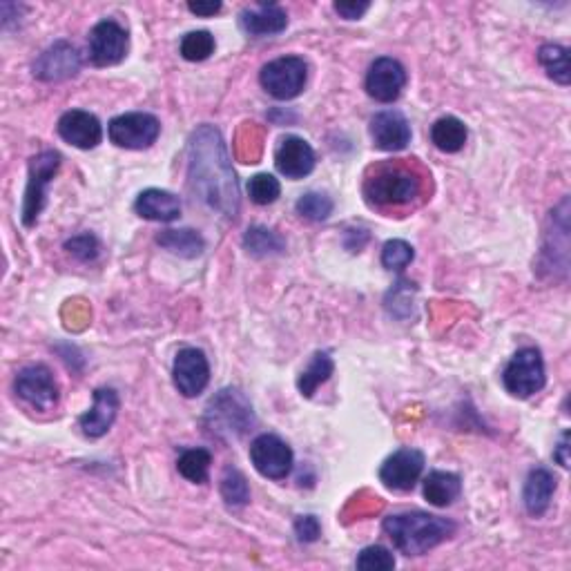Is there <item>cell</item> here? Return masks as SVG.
Masks as SVG:
<instances>
[{
    "mask_svg": "<svg viewBox=\"0 0 571 571\" xmlns=\"http://www.w3.org/2000/svg\"><path fill=\"white\" fill-rule=\"evenodd\" d=\"M130 50L128 32L116 21H101L92 27L87 38V52L96 67L119 65Z\"/></svg>",
    "mask_w": 571,
    "mask_h": 571,
    "instance_id": "30bf717a",
    "label": "cell"
},
{
    "mask_svg": "<svg viewBox=\"0 0 571 571\" xmlns=\"http://www.w3.org/2000/svg\"><path fill=\"white\" fill-rule=\"evenodd\" d=\"M161 123L148 112H130L116 116L108 125L110 141L125 150H145L159 139Z\"/></svg>",
    "mask_w": 571,
    "mask_h": 571,
    "instance_id": "ba28073f",
    "label": "cell"
},
{
    "mask_svg": "<svg viewBox=\"0 0 571 571\" xmlns=\"http://www.w3.org/2000/svg\"><path fill=\"white\" fill-rule=\"evenodd\" d=\"M431 141L438 150L456 154L464 148V143H467V125L456 119V116H442V119L433 123Z\"/></svg>",
    "mask_w": 571,
    "mask_h": 571,
    "instance_id": "cb8c5ba5",
    "label": "cell"
},
{
    "mask_svg": "<svg viewBox=\"0 0 571 571\" xmlns=\"http://www.w3.org/2000/svg\"><path fill=\"white\" fill-rule=\"evenodd\" d=\"M188 12L195 14V16H215L221 12V3L219 0H208V3H188Z\"/></svg>",
    "mask_w": 571,
    "mask_h": 571,
    "instance_id": "f35d334b",
    "label": "cell"
},
{
    "mask_svg": "<svg viewBox=\"0 0 571 571\" xmlns=\"http://www.w3.org/2000/svg\"><path fill=\"white\" fill-rule=\"evenodd\" d=\"M212 464V456L210 451L206 449H188L181 453V458L177 462L179 473L186 480L195 482V485H201V482L208 480V471Z\"/></svg>",
    "mask_w": 571,
    "mask_h": 571,
    "instance_id": "f1b7e54d",
    "label": "cell"
},
{
    "mask_svg": "<svg viewBox=\"0 0 571 571\" xmlns=\"http://www.w3.org/2000/svg\"><path fill=\"white\" fill-rule=\"evenodd\" d=\"M308 79V65L299 56H282L261 67V87L277 101H290L302 94Z\"/></svg>",
    "mask_w": 571,
    "mask_h": 571,
    "instance_id": "5b68a950",
    "label": "cell"
},
{
    "mask_svg": "<svg viewBox=\"0 0 571 571\" xmlns=\"http://www.w3.org/2000/svg\"><path fill=\"white\" fill-rule=\"evenodd\" d=\"M212 52H215V36H212L210 32H190L183 36L181 56L186 58V61H192V63L206 61Z\"/></svg>",
    "mask_w": 571,
    "mask_h": 571,
    "instance_id": "4dcf8cb0",
    "label": "cell"
},
{
    "mask_svg": "<svg viewBox=\"0 0 571 571\" xmlns=\"http://www.w3.org/2000/svg\"><path fill=\"white\" fill-rule=\"evenodd\" d=\"M279 192H282V186H279V181L273 177V174L261 172L248 181V195L257 206H268V203L277 201Z\"/></svg>",
    "mask_w": 571,
    "mask_h": 571,
    "instance_id": "d6a6232c",
    "label": "cell"
},
{
    "mask_svg": "<svg viewBox=\"0 0 571 571\" xmlns=\"http://www.w3.org/2000/svg\"><path fill=\"white\" fill-rule=\"evenodd\" d=\"M157 244L161 248L170 250L172 255L186 257V259H195L203 253L206 248V241L199 235V232L183 228V230H163L161 235H157Z\"/></svg>",
    "mask_w": 571,
    "mask_h": 571,
    "instance_id": "d4e9b609",
    "label": "cell"
},
{
    "mask_svg": "<svg viewBox=\"0 0 571 571\" xmlns=\"http://www.w3.org/2000/svg\"><path fill=\"white\" fill-rule=\"evenodd\" d=\"M81 70V54L74 45L58 41L47 47L34 63V76L38 81L56 83L72 79Z\"/></svg>",
    "mask_w": 571,
    "mask_h": 571,
    "instance_id": "4fadbf2b",
    "label": "cell"
},
{
    "mask_svg": "<svg viewBox=\"0 0 571 571\" xmlns=\"http://www.w3.org/2000/svg\"><path fill=\"white\" fill-rule=\"evenodd\" d=\"M221 498L226 500L230 507H244L250 500V489L244 478V473L228 467L221 478Z\"/></svg>",
    "mask_w": 571,
    "mask_h": 571,
    "instance_id": "f546056e",
    "label": "cell"
},
{
    "mask_svg": "<svg viewBox=\"0 0 571 571\" xmlns=\"http://www.w3.org/2000/svg\"><path fill=\"white\" fill-rule=\"evenodd\" d=\"M58 168H61V154L54 150H45L29 161V181L23 201V224L27 228H32L38 221V215L43 212L47 195L45 190L50 186Z\"/></svg>",
    "mask_w": 571,
    "mask_h": 571,
    "instance_id": "8992f818",
    "label": "cell"
},
{
    "mask_svg": "<svg viewBox=\"0 0 571 571\" xmlns=\"http://www.w3.org/2000/svg\"><path fill=\"white\" fill-rule=\"evenodd\" d=\"M172 380L177 391L186 398H197L210 382V364L208 357L199 348H181L174 357L172 366Z\"/></svg>",
    "mask_w": 571,
    "mask_h": 571,
    "instance_id": "7c38bea8",
    "label": "cell"
},
{
    "mask_svg": "<svg viewBox=\"0 0 571 571\" xmlns=\"http://www.w3.org/2000/svg\"><path fill=\"white\" fill-rule=\"evenodd\" d=\"M406 85V70L395 58H377L366 74V92L380 103H393Z\"/></svg>",
    "mask_w": 571,
    "mask_h": 571,
    "instance_id": "9a60e30c",
    "label": "cell"
},
{
    "mask_svg": "<svg viewBox=\"0 0 571 571\" xmlns=\"http://www.w3.org/2000/svg\"><path fill=\"white\" fill-rule=\"evenodd\" d=\"M567 451H569V433L565 431L563 438H560L558 449L554 451V458L563 464V467H569V458H567Z\"/></svg>",
    "mask_w": 571,
    "mask_h": 571,
    "instance_id": "ab89813d",
    "label": "cell"
},
{
    "mask_svg": "<svg viewBox=\"0 0 571 571\" xmlns=\"http://www.w3.org/2000/svg\"><path fill=\"white\" fill-rule=\"evenodd\" d=\"M424 471V453L418 449H400L386 458L380 469V480L386 489L411 491Z\"/></svg>",
    "mask_w": 571,
    "mask_h": 571,
    "instance_id": "5bb4252c",
    "label": "cell"
},
{
    "mask_svg": "<svg viewBox=\"0 0 571 571\" xmlns=\"http://www.w3.org/2000/svg\"><path fill=\"white\" fill-rule=\"evenodd\" d=\"M462 493V482L456 473L449 471H433L424 480V498L433 507H449L456 502Z\"/></svg>",
    "mask_w": 571,
    "mask_h": 571,
    "instance_id": "603a6c76",
    "label": "cell"
},
{
    "mask_svg": "<svg viewBox=\"0 0 571 571\" xmlns=\"http://www.w3.org/2000/svg\"><path fill=\"white\" fill-rule=\"evenodd\" d=\"M333 371H335L333 357L328 353H315L311 364H308L306 369L299 373V380H297L299 393H302L304 398H313L315 391L324 382H328V377L333 375Z\"/></svg>",
    "mask_w": 571,
    "mask_h": 571,
    "instance_id": "484cf974",
    "label": "cell"
},
{
    "mask_svg": "<svg viewBox=\"0 0 571 571\" xmlns=\"http://www.w3.org/2000/svg\"><path fill=\"white\" fill-rule=\"evenodd\" d=\"M286 25L288 14L279 5H255L241 14V27L250 36H273L284 32Z\"/></svg>",
    "mask_w": 571,
    "mask_h": 571,
    "instance_id": "7402d4cb",
    "label": "cell"
},
{
    "mask_svg": "<svg viewBox=\"0 0 571 571\" xmlns=\"http://www.w3.org/2000/svg\"><path fill=\"white\" fill-rule=\"evenodd\" d=\"M208 420L212 431L244 435L253 427V406L241 391L226 389L208 404Z\"/></svg>",
    "mask_w": 571,
    "mask_h": 571,
    "instance_id": "52a82bcc",
    "label": "cell"
},
{
    "mask_svg": "<svg viewBox=\"0 0 571 571\" xmlns=\"http://www.w3.org/2000/svg\"><path fill=\"white\" fill-rule=\"evenodd\" d=\"M415 253L411 244H406L402 239H391L386 241L382 248V266L389 270H402L413 261Z\"/></svg>",
    "mask_w": 571,
    "mask_h": 571,
    "instance_id": "e575fe53",
    "label": "cell"
},
{
    "mask_svg": "<svg viewBox=\"0 0 571 571\" xmlns=\"http://www.w3.org/2000/svg\"><path fill=\"white\" fill-rule=\"evenodd\" d=\"M371 3H335V12L340 14L346 21H357L366 12H369Z\"/></svg>",
    "mask_w": 571,
    "mask_h": 571,
    "instance_id": "74e56055",
    "label": "cell"
},
{
    "mask_svg": "<svg viewBox=\"0 0 571 571\" xmlns=\"http://www.w3.org/2000/svg\"><path fill=\"white\" fill-rule=\"evenodd\" d=\"M137 215L150 221H161V224H170V221L181 217V201L168 190L150 188L139 195L134 203Z\"/></svg>",
    "mask_w": 571,
    "mask_h": 571,
    "instance_id": "ffe728a7",
    "label": "cell"
},
{
    "mask_svg": "<svg viewBox=\"0 0 571 571\" xmlns=\"http://www.w3.org/2000/svg\"><path fill=\"white\" fill-rule=\"evenodd\" d=\"M14 389L18 398L36 411H52L58 404V384L52 371L43 364H32L16 375Z\"/></svg>",
    "mask_w": 571,
    "mask_h": 571,
    "instance_id": "9c48e42d",
    "label": "cell"
},
{
    "mask_svg": "<svg viewBox=\"0 0 571 571\" xmlns=\"http://www.w3.org/2000/svg\"><path fill=\"white\" fill-rule=\"evenodd\" d=\"M295 534L302 543H315L322 536V525H319L315 516H302L295 520Z\"/></svg>",
    "mask_w": 571,
    "mask_h": 571,
    "instance_id": "8d00e7d4",
    "label": "cell"
},
{
    "mask_svg": "<svg viewBox=\"0 0 571 571\" xmlns=\"http://www.w3.org/2000/svg\"><path fill=\"white\" fill-rule=\"evenodd\" d=\"M244 248L255 257H273L284 250V239L264 226H253L246 232Z\"/></svg>",
    "mask_w": 571,
    "mask_h": 571,
    "instance_id": "83f0119b",
    "label": "cell"
},
{
    "mask_svg": "<svg viewBox=\"0 0 571 571\" xmlns=\"http://www.w3.org/2000/svg\"><path fill=\"white\" fill-rule=\"evenodd\" d=\"M277 170L288 179H304L315 170V152L299 137H286L275 152Z\"/></svg>",
    "mask_w": 571,
    "mask_h": 571,
    "instance_id": "d6986e66",
    "label": "cell"
},
{
    "mask_svg": "<svg viewBox=\"0 0 571 571\" xmlns=\"http://www.w3.org/2000/svg\"><path fill=\"white\" fill-rule=\"evenodd\" d=\"M65 250L70 253L72 257H76L79 261H94L101 253V244L99 239L90 232H85V235H76L72 239L65 241Z\"/></svg>",
    "mask_w": 571,
    "mask_h": 571,
    "instance_id": "d590c367",
    "label": "cell"
},
{
    "mask_svg": "<svg viewBox=\"0 0 571 571\" xmlns=\"http://www.w3.org/2000/svg\"><path fill=\"white\" fill-rule=\"evenodd\" d=\"M355 567L362 571H391L395 567V558L386 547L371 545L360 551Z\"/></svg>",
    "mask_w": 571,
    "mask_h": 571,
    "instance_id": "836d02e7",
    "label": "cell"
},
{
    "mask_svg": "<svg viewBox=\"0 0 571 571\" xmlns=\"http://www.w3.org/2000/svg\"><path fill=\"white\" fill-rule=\"evenodd\" d=\"M250 462L264 478L284 480L293 471V451L273 433H264L250 444Z\"/></svg>",
    "mask_w": 571,
    "mask_h": 571,
    "instance_id": "8fae6325",
    "label": "cell"
},
{
    "mask_svg": "<svg viewBox=\"0 0 571 571\" xmlns=\"http://www.w3.org/2000/svg\"><path fill=\"white\" fill-rule=\"evenodd\" d=\"M420 179L406 168H382L366 181L364 195L373 206H406L420 195Z\"/></svg>",
    "mask_w": 571,
    "mask_h": 571,
    "instance_id": "3957f363",
    "label": "cell"
},
{
    "mask_svg": "<svg viewBox=\"0 0 571 571\" xmlns=\"http://www.w3.org/2000/svg\"><path fill=\"white\" fill-rule=\"evenodd\" d=\"M297 212L311 221H326L333 215V199L319 192H306L297 201Z\"/></svg>",
    "mask_w": 571,
    "mask_h": 571,
    "instance_id": "1f68e13d",
    "label": "cell"
},
{
    "mask_svg": "<svg viewBox=\"0 0 571 571\" xmlns=\"http://www.w3.org/2000/svg\"><path fill=\"white\" fill-rule=\"evenodd\" d=\"M547 375H545V362L538 348L527 346L511 357L505 373H502V384H505L507 393L514 398L527 400L545 389Z\"/></svg>",
    "mask_w": 571,
    "mask_h": 571,
    "instance_id": "277c9868",
    "label": "cell"
},
{
    "mask_svg": "<svg viewBox=\"0 0 571 571\" xmlns=\"http://www.w3.org/2000/svg\"><path fill=\"white\" fill-rule=\"evenodd\" d=\"M119 406V393L114 389H96L92 409L83 413L79 420L83 435H87V438H101V435L108 433L116 420V413H119Z\"/></svg>",
    "mask_w": 571,
    "mask_h": 571,
    "instance_id": "ac0fdd59",
    "label": "cell"
},
{
    "mask_svg": "<svg viewBox=\"0 0 571 571\" xmlns=\"http://www.w3.org/2000/svg\"><path fill=\"white\" fill-rule=\"evenodd\" d=\"M58 134L74 148L92 150L101 143L103 128L94 114L85 110H70L58 119Z\"/></svg>",
    "mask_w": 571,
    "mask_h": 571,
    "instance_id": "2e32d148",
    "label": "cell"
},
{
    "mask_svg": "<svg viewBox=\"0 0 571 571\" xmlns=\"http://www.w3.org/2000/svg\"><path fill=\"white\" fill-rule=\"evenodd\" d=\"M386 536L404 556H422L429 549L438 547L444 540L456 534V525L451 520L424 514V511H409L384 518Z\"/></svg>",
    "mask_w": 571,
    "mask_h": 571,
    "instance_id": "7a4b0ae2",
    "label": "cell"
},
{
    "mask_svg": "<svg viewBox=\"0 0 571 571\" xmlns=\"http://www.w3.org/2000/svg\"><path fill=\"white\" fill-rule=\"evenodd\" d=\"M371 139L375 148L400 152L411 141V125L398 110H384L371 119Z\"/></svg>",
    "mask_w": 571,
    "mask_h": 571,
    "instance_id": "e0dca14e",
    "label": "cell"
},
{
    "mask_svg": "<svg viewBox=\"0 0 571 571\" xmlns=\"http://www.w3.org/2000/svg\"><path fill=\"white\" fill-rule=\"evenodd\" d=\"M188 159L192 192L210 210H217L228 219H235L239 212V188L219 130L212 128V125H201L192 132Z\"/></svg>",
    "mask_w": 571,
    "mask_h": 571,
    "instance_id": "6da1fadb",
    "label": "cell"
},
{
    "mask_svg": "<svg viewBox=\"0 0 571 571\" xmlns=\"http://www.w3.org/2000/svg\"><path fill=\"white\" fill-rule=\"evenodd\" d=\"M538 61L545 67L549 79H554L560 85H569L571 67H569V50L563 45L547 43L538 50Z\"/></svg>",
    "mask_w": 571,
    "mask_h": 571,
    "instance_id": "4316f807",
    "label": "cell"
},
{
    "mask_svg": "<svg viewBox=\"0 0 571 571\" xmlns=\"http://www.w3.org/2000/svg\"><path fill=\"white\" fill-rule=\"evenodd\" d=\"M554 491H556V478L554 473L538 467V469H531L527 482H525V493H522V498H525V509L531 518H540L547 514V509L551 505V498H554Z\"/></svg>",
    "mask_w": 571,
    "mask_h": 571,
    "instance_id": "44dd1931",
    "label": "cell"
}]
</instances>
